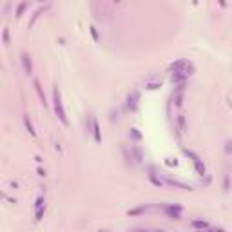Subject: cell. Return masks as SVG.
Instances as JSON below:
<instances>
[{"instance_id":"obj_2","label":"cell","mask_w":232,"mask_h":232,"mask_svg":"<svg viewBox=\"0 0 232 232\" xmlns=\"http://www.w3.org/2000/svg\"><path fill=\"white\" fill-rule=\"evenodd\" d=\"M20 62H22V65H24L26 75H33V64H31V58H29L27 53H22V54H20Z\"/></svg>"},{"instance_id":"obj_8","label":"cell","mask_w":232,"mask_h":232,"mask_svg":"<svg viewBox=\"0 0 232 232\" xmlns=\"http://www.w3.org/2000/svg\"><path fill=\"white\" fill-rule=\"evenodd\" d=\"M187 76H189V75H185V73H183V75H181V73H174V75H172V82H181V80H185Z\"/></svg>"},{"instance_id":"obj_12","label":"cell","mask_w":232,"mask_h":232,"mask_svg":"<svg viewBox=\"0 0 232 232\" xmlns=\"http://www.w3.org/2000/svg\"><path fill=\"white\" fill-rule=\"evenodd\" d=\"M44 212H45V207H42V209H38V210H37V214H35V221H40V220H42Z\"/></svg>"},{"instance_id":"obj_9","label":"cell","mask_w":232,"mask_h":232,"mask_svg":"<svg viewBox=\"0 0 232 232\" xmlns=\"http://www.w3.org/2000/svg\"><path fill=\"white\" fill-rule=\"evenodd\" d=\"M191 227H192V229H207V223H205V221H192Z\"/></svg>"},{"instance_id":"obj_19","label":"cell","mask_w":232,"mask_h":232,"mask_svg":"<svg viewBox=\"0 0 232 232\" xmlns=\"http://www.w3.org/2000/svg\"><path fill=\"white\" fill-rule=\"evenodd\" d=\"M100 232H105V230H100Z\"/></svg>"},{"instance_id":"obj_1","label":"cell","mask_w":232,"mask_h":232,"mask_svg":"<svg viewBox=\"0 0 232 232\" xmlns=\"http://www.w3.org/2000/svg\"><path fill=\"white\" fill-rule=\"evenodd\" d=\"M53 102H54V113L58 116V120H60L64 125H69V120H67V116H65V111H64V105H62V98H60L58 89H53Z\"/></svg>"},{"instance_id":"obj_6","label":"cell","mask_w":232,"mask_h":232,"mask_svg":"<svg viewBox=\"0 0 232 232\" xmlns=\"http://www.w3.org/2000/svg\"><path fill=\"white\" fill-rule=\"evenodd\" d=\"M33 83H35V89H37V93H38V96H40V100H42V104L45 105L47 102H45V94H44V91H42V87H40V82H38V80H35Z\"/></svg>"},{"instance_id":"obj_4","label":"cell","mask_w":232,"mask_h":232,"mask_svg":"<svg viewBox=\"0 0 232 232\" xmlns=\"http://www.w3.org/2000/svg\"><path fill=\"white\" fill-rule=\"evenodd\" d=\"M91 125H93L94 142H96V143H100V142H102V136H100V127H98V121H96V118H91Z\"/></svg>"},{"instance_id":"obj_18","label":"cell","mask_w":232,"mask_h":232,"mask_svg":"<svg viewBox=\"0 0 232 232\" xmlns=\"http://www.w3.org/2000/svg\"><path fill=\"white\" fill-rule=\"evenodd\" d=\"M37 172H38V176H45V170H42V169H38Z\"/></svg>"},{"instance_id":"obj_14","label":"cell","mask_w":232,"mask_h":232,"mask_svg":"<svg viewBox=\"0 0 232 232\" xmlns=\"http://www.w3.org/2000/svg\"><path fill=\"white\" fill-rule=\"evenodd\" d=\"M26 7H27V4H26V2H24V4H20V5H18V16H20V15H22V11H24V9H26Z\"/></svg>"},{"instance_id":"obj_16","label":"cell","mask_w":232,"mask_h":232,"mask_svg":"<svg viewBox=\"0 0 232 232\" xmlns=\"http://www.w3.org/2000/svg\"><path fill=\"white\" fill-rule=\"evenodd\" d=\"M91 35H93V38H94V40H98V33H96V29H94V27H91Z\"/></svg>"},{"instance_id":"obj_13","label":"cell","mask_w":232,"mask_h":232,"mask_svg":"<svg viewBox=\"0 0 232 232\" xmlns=\"http://www.w3.org/2000/svg\"><path fill=\"white\" fill-rule=\"evenodd\" d=\"M181 100H183V96H181V93H178V96H176V105H178V107H180V105L183 104Z\"/></svg>"},{"instance_id":"obj_3","label":"cell","mask_w":232,"mask_h":232,"mask_svg":"<svg viewBox=\"0 0 232 232\" xmlns=\"http://www.w3.org/2000/svg\"><path fill=\"white\" fill-rule=\"evenodd\" d=\"M185 154H187V156H191V158H192V163H194V167H196V170H198V172H199V174L203 176V174H205V167L201 165V161H199V158H198V156H196V154H194V153H191V151H185Z\"/></svg>"},{"instance_id":"obj_5","label":"cell","mask_w":232,"mask_h":232,"mask_svg":"<svg viewBox=\"0 0 232 232\" xmlns=\"http://www.w3.org/2000/svg\"><path fill=\"white\" fill-rule=\"evenodd\" d=\"M165 212L172 218V220H180V212H181V207H165Z\"/></svg>"},{"instance_id":"obj_7","label":"cell","mask_w":232,"mask_h":232,"mask_svg":"<svg viewBox=\"0 0 232 232\" xmlns=\"http://www.w3.org/2000/svg\"><path fill=\"white\" fill-rule=\"evenodd\" d=\"M24 123H26V127H27V131H29V134H31V136H35V134H37V131L33 129V125H31V121H29V118H27V116L24 118Z\"/></svg>"},{"instance_id":"obj_15","label":"cell","mask_w":232,"mask_h":232,"mask_svg":"<svg viewBox=\"0 0 232 232\" xmlns=\"http://www.w3.org/2000/svg\"><path fill=\"white\" fill-rule=\"evenodd\" d=\"M149 178H151V181H153V183H154V185H158V187H160V185H161V181H160V180H156L154 176H153V174H151V176H149Z\"/></svg>"},{"instance_id":"obj_11","label":"cell","mask_w":232,"mask_h":232,"mask_svg":"<svg viewBox=\"0 0 232 232\" xmlns=\"http://www.w3.org/2000/svg\"><path fill=\"white\" fill-rule=\"evenodd\" d=\"M42 207H45V201H44V198L40 196V198H37V203H35V209L38 210V209H42Z\"/></svg>"},{"instance_id":"obj_10","label":"cell","mask_w":232,"mask_h":232,"mask_svg":"<svg viewBox=\"0 0 232 232\" xmlns=\"http://www.w3.org/2000/svg\"><path fill=\"white\" fill-rule=\"evenodd\" d=\"M178 127L181 132H185V116H178Z\"/></svg>"},{"instance_id":"obj_17","label":"cell","mask_w":232,"mask_h":232,"mask_svg":"<svg viewBox=\"0 0 232 232\" xmlns=\"http://www.w3.org/2000/svg\"><path fill=\"white\" fill-rule=\"evenodd\" d=\"M7 40H9V33H7V29H5V31H4V42L7 44Z\"/></svg>"}]
</instances>
